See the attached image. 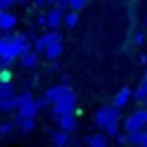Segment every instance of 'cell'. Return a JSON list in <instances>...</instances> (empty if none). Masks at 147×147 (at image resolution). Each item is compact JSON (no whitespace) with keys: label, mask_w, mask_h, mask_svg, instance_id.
Segmentation results:
<instances>
[{"label":"cell","mask_w":147,"mask_h":147,"mask_svg":"<svg viewBox=\"0 0 147 147\" xmlns=\"http://www.w3.org/2000/svg\"><path fill=\"white\" fill-rule=\"evenodd\" d=\"M2 69H5V65H2V60H0V71H2Z\"/></svg>","instance_id":"obj_30"},{"label":"cell","mask_w":147,"mask_h":147,"mask_svg":"<svg viewBox=\"0 0 147 147\" xmlns=\"http://www.w3.org/2000/svg\"><path fill=\"white\" fill-rule=\"evenodd\" d=\"M38 111H40V105H38V98H34L31 92H22L18 96V107H16V114L18 118H34L36 120Z\"/></svg>","instance_id":"obj_3"},{"label":"cell","mask_w":147,"mask_h":147,"mask_svg":"<svg viewBox=\"0 0 147 147\" xmlns=\"http://www.w3.org/2000/svg\"><path fill=\"white\" fill-rule=\"evenodd\" d=\"M69 89H71L69 85H54V87H49V89H47V92L42 94L40 98H38L40 109H42V107H51V105H54V102L58 100V98H60L65 92H69Z\"/></svg>","instance_id":"obj_6"},{"label":"cell","mask_w":147,"mask_h":147,"mask_svg":"<svg viewBox=\"0 0 147 147\" xmlns=\"http://www.w3.org/2000/svg\"><path fill=\"white\" fill-rule=\"evenodd\" d=\"M13 5H18L16 0H0V11H11Z\"/></svg>","instance_id":"obj_24"},{"label":"cell","mask_w":147,"mask_h":147,"mask_svg":"<svg viewBox=\"0 0 147 147\" xmlns=\"http://www.w3.org/2000/svg\"><path fill=\"white\" fill-rule=\"evenodd\" d=\"M131 96H134L138 102H147V80H143V83L138 85L136 89L131 92Z\"/></svg>","instance_id":"obj_18"},{"label":"cell","mask_w":147,"mask_h":147,"mask_svg":"<svg viewBox=\"0 0 147 147\" xmlns=\"http://www.w3.org/2000/svg\"><path fill=\"white\" fill-rule=\"evenodd\" d=\"M63 51H65V45H63V40H58V42H54V45H49L45 49V58L51 60V63H56V60L63 56Z\"/></svg>","instance_id":"obj_11"},{"label":"cell","mask_w":147,"mask_h":147,"mask_svg":"<svg viewBox=\"0 0 147 147\" xmlns=\"http://www.w3.org/2000/svg\"><path fill=\"white\" fill-rule=\"evenodd\" d=\"M0 80H2V83H11V71L7 69V67L0 71Z\"/></svg>","instance_id":"obj_26"},{"label":"cell","mask_w":147,"mask_h":147,"mask_svg":"<svg viewBox=\"0 0 147 147\" xmlns=\"http://www.w3.org/2000/svg\"><path fill=\"white\" fill-rule=\"evenodd\" d=\"M51 145L54 147H67L69 145V134H65V131H51Z\"/></svg>","instance_id":"obj_15"},{"label":"cell","mask_w":147,"mask_h":147,"mask_svg":"<svg viewBox=\"0 0 147 147\" xmlns=\"http://www.w3.org/2000/svg\"><path fill=\"white\" fill-rule=\"evenodd\" d=\"M143 80H147V69H145V78H143Z\"/></svg>","instance_id":"obj_31"},{"label":"cell","mask_w":147,"mask_h":147,"mask_svg":"<svg viewBox=\"0 0 147 147\" xmlns=\"http://www.w3.org/2000/svg\"><path fill=\"white\" fill-rule=\"evenodd\" d=\"M65 5H67V9L69 11H76V13H80V11L85 9V0H65Z\"/></svg>","instance_id":"obj_21"},{"label":"cell","mask_w":147,"mask_h":147,"mask_svg":"<svg viewBox=\"0 0 147 147\" xmlns=\"http://www.w3.org/2000/svg\"><path fill=\"white\" fill-rule=\"evenodd\" d=\"M34 2H36V0H34Z\"/></svg>","instance_id":"obj_33"},{"label":"cell","mask_w":147,"mask_h":147,"mask_svg":"<svg viewBox=\"0 0 147 147\" xmlns=\"http://www.w3.org/2000/svg\"><path fill=\"white\" fill-rule=\"evenodd\" d=\"M16 107H18V96H11V98H5V100H0V111H2V114L16 111Z\"/></svg>","instance_id":"obj_17"},{"label":"cell","mask_w":147,"mask_h":147,"mask_svg":"<svg viewBox=\"0 0 147 147\" xmlns=\"http://www.w3.org/2000/svg\"><path fill=\"white\" fill-rule=\"evenodd\" d=\"M13 129H16V123H11V120H2V123H0V136H9Z\"/></svg>","instance_id":"obj_22"},{"label":"cell","mask_w":147,"mask_h":147,"mask_svg":"<svg viewBox=\"0 0 147 147\" xmlns=\"http://www.w3.org/2000/svg\"><path fill=\"white\" fill-rule=\"evenodd\" d=\"M18 27V16L11 11H0V31L2 34H11Z\"/></svg>","instance_id":"obj_9"},{"label":"cell","mask_w":147,"mask_h":147,"mask_svg":"<svg viewBox=\"0 0 147 147\" xmlns=\"http://www.w3.org/2000/svg\"><path fill=\"white\" fill-rule=\"evenodd\" d=\"M78 18H80V16H78L76 11H67V13L63 16V25H65V27H69V29H74L76 25H78Z\"/></svg>","instance_id":"obj_19"},{"label":"cell","mask_w":147,"mask_h":147,"mask_svg":"<svg viewBox=\"0 0 147 147\" xmlns=\"http://www.w3.org/2000/svg\"><path fill=\"white\" fill-rule=\"evenodd\" d=\"M118 129H120L118 123H111L109 127L105 129V136H114V138H116V136H118Z\"/></svg>","instance_id":"obj_23"},{"label":"cell","mask_w":147,"mask_h":147,"mask_svg":"<svg viewBox=\"0 0 147 147\" xmlns=\"http://www.w3.org/2000/svg\"><path fill=\"white\" fill-rule=\"evenodd\" d=\"M29 49H31V42L25 38V34H18V36H0V60H2V65L7 69L25 51H29Z\"/></svg>","instance_id":"obj_1"},{"label":"cell","mask_w":147,"mask_h":147,"mask_svg":"<svg viewBox=\"0 0 147 147\" xmlns=\"http://www.w3.org/2000/svg\"><path fill=\"white\" fill-rule=\"evenodd\" d=\"M129 100H131V87H123V89L114 96V107L120 109V107H125Z\"/></svg>","instance_id":"obj_12"},{"label":"cell","mask_w":147,"mask_h":147,"mask_svg":"<svg viewBox=\"0 0 147 147\" xmlns=\"http://www.w3.org/2000/svg\"><path fill=\"white\" fill-rule=\"evenodd\" d=\"M76 102H78V96H76L74 89L65 92L63 96L51 105V116H54V120L60 118V116H67V114H76Z\"/></svg>","instance_id":"obj_2"},{"label":"cell","mask_w":147,"mask_h":147,"mask_svg":"<svg viewBox=\"0 0 147 147\" xmlns=\"http://www.w3.org/2000/svg\"><path fill=\"white\" fill-rule=\"evenodd\" d=\"M58 40H63V38H60V31H47L42 36H36V40L31 42V49H34L36 54H42L49 45H54Z\"/></svg>","instance_id":"obj_7"},{"label":"cell","mask_w":147,"mask_h":147,"mask_svg":"<svg viewBox=\"0 0 147 147\" xmlns=\"http://www.w3.org/2000/svg\"><path fill=\"white\" fill-rule=\"evenodd\" d=\"M85 2H89V0H85Z\"/></svg>","instance_id":"obj_32"},{"label":"cell","mask_w":147,"mask_h":147,"mask_svg":"<svg viewBox=\"0 0 147 147\" xmlns=\"http://www.w3.org/2000/svg\"><path fill=\"white\" fill-rule=\"evenodd\" d=\"M143 42H145V34H143V31H136V34H134V45L140 47Z\"/></svg>","instance_id":"obj_25"},{"label":"cell","mask_w":147,"mask_h":147,"mask_svg":"<svg viewBox=\"0 0 147 147\" xmlns=\"http://www.w3.org/2000/svg\"><path fill=\"white\" fill-rule=\"evenodd\" d=\"M16 125H18V129L22 131V134H31V131L36 129V120L34 118H18Z\"/></svg>","instance_id":"obj_16"},{"label":"cell","mask_w":147,"mask_h":147,"mask_svg":"<svg viewBox=\"0 0 147 147\" xmlns=\"http://www.w3.org/2000/svg\"><path fill=\"white\" fill-rule=\"evenodd\" d=\"M63 16H65V11L60 9H49L45 13V27L49 29V31H58V29L63 27Z\"/></svg>","instance_id":"obj_8"},{"label":"cell","mask_w":147,"mask_h":147,"mask_svg":"<svg viewBox=\"0 0 147 147\" xmlns=\"http://www.w3.org/2000/svg\"><path fill=\"white\" fill-rule=\"evenodd\" d=\"M147 127V107L143 109H136L134 114H129L125 118V134H131V131H143Z\"/></svg>","instance_id":"obj_5"},{"label":"cell","mask_w":147,"mask_h":147,"mask_svg":"<svg viewBox=\"0 0 147 147\" xmlns=\"http://www.w3.org/2000/svg\"><path fill=\"white\" fill-rule=\"evenodd\" d=\"M18 60H20V65H22L25 69H31V67H36V65H38L40 56H38L36 51H34V49H29V51H25V54L20 56Z\"/></svg>","instance_id":"obj_13"},{"label":"cell","mask_w":147,"mask_h":147,"mask_svg":"<svg viewBox=\"0 0 147 147\" xmlns=\"http://www.w3.org/2000/svg\"><path fill=\"white\" fill-rule=\"evenodd\" d=\"M120 118V109H116L114 105H107V107H98V111L94 114V125L98 129H105L109 127L111 123H118Z\"/></svg>","instance_id":"obj_4"},{"label":"cell","mask_w":147,"mask_h":147,"mask_svg":"<svg viewBox=\"0 0 147 147\" xmlns=\"http://www.w3.org/2000/svg\"><path fill=\"white\" fill-rule=\"evenodd\" d=\"M85 145L87 147H109V143H107L105 134H92V136L85 138Z\"/></svg>","instance_id":"obj_14"},{"label":"cell","mask_w":147,"mask_h":147,"mask_svg":"<svg viewBox=\"0 0 147 147\" xmlns=\"http://www.w3.org/2000/svg\"><path fill=\"white\" fill-rule=\"evenodd\" d=\"M138 147H147V127L140 131V140H138Z\"/></svg>","instance_id":"obj_27"},{"label":"cell","mask_w":147,"mask_h":147,"mask_svg":"<svg viewBox=\"0 0 147 147\" xmlns=\"http://www.w3.org/2000/svg\"><path fill=\"white\" fill-rule=\"evenodd\" d=\"M11 96H16V94H13V85H11V83H2V80H0V100L11 98Z\"/></svg>","instance_id":"obj_20"},{"label":"cell","mask_w":147,"mask_h":147,"mask_svg":"<svg viewBox=\"0 0 147 147\" xmlns=\"http://www.w3.org/2000/svg\"><path fill=\"white\" fill-rule=\"evenodd\" d=\"M56 125H58V131H65V134L76 131V127H78V123H76V114H67V116L56 118Z\"/></svg>","instance_id":"obj_10"},{"label":"cell","mask_w":147,"mask_h":147,"mask_svg":"<svg viewBox=\"0 0 147 147\" xmlns=\"http://www.w3.org/2000/svg\"><path fill=\"white\" fill-rule=\"evenodd\" d=\"M116 140H118V145H127V134H118Z\"/></svg>","instance_id":"obj_29"},{"label":"cell","mask_w":147,"mask_h":147,"mask_svg":"<svg viewBox=\"0 0 147 147\" xmlns=\"http://www.w3.org/2000/svg\"><path fill=\"white\" fill-rule=\"evenodd\" d=\"M47 2H51V5H56V9L65 11L67 9V5H65V0H47Z\"/></svg>","instance_id":"obj_28"}]
</instances>
